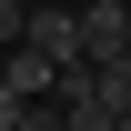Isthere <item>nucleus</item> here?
Segmentation results:
<instances>
[{
  "mask_svg": "<svg viewBox=\"0 0 131 131\" xmlns=\"http://www.w3.org/2000/svg\"><path fill=\"white\" fill-rule=\"evenodd\" d=\"M81 10V0H71ZM111 50H131V0H91L81 10V61H111Z\"/></svg>",
  "mask_w": 131,
  "mask_h": 131,
  "instance_id": "obj_1",
  "label": "nucleus"
},
{
  "mask_svg": "<svg viewBox=\"0 0 131 131\" xmlns=\"http://www.w3.org/2000/svg\"><path fill=\"white\" fill-rule=\"evenodd\" d=\"M0 81H10L20 101H50V81H61V61H50V50H30V40H10V50H0Z\"/></svg>",
  "mask_w": 131,
  "mask_h": 131,
  "instance_id": "obj_2",
  "label": "nucleus"
},
{
  "mask_svg": "<svg viewBox=\"0 0 131 131\" xmlns=\"http://www.w3.org/2000/svg\"><path fill=\"white\" fill-rule=\"evenodd\" d=\"M61 131H121V111L101 101V61H91V91H81V101H61Z\"/></svg>",
  "mask_w": 131,
  "mask_h": 131,
  "instance_id": "obj_3",
  "label": "nucleus"
},
{
  "mask_svg": "<svg viewBox=\"0 0 131 131\" xmlns=\"http://www.w3.org/2000/svg\"><path fill=\"white\" fill-rule=\"evenodd\" d=\"M101 101H111V111H131V50H111V61H101Z\"/></svg>",
  "mask_w": 131,
  "mask_h": 131,
  "instance_id": "obj_4",
  "label": "nucleus"
},
{
  "mask_svg": "<svg viewBox=\"0 0 131 131\" xmlns=\"http://www.w3.org/2000/svg\"><path fill=\"white\" fill-rule=\"evenodd\" d=\"M10 131H61V111H50V101H20V121Z\"/></svg>",
  "mask_w": 131,
  "mask_h": 131,
  "instance_id": "obj_5",
  "label": "nucleus"
},
{
  "mask_svg": "<svg viewBox=\"0 0 131 131\" xmlns=\"http://www.w3.org/2000/svg\"><path fill=\"white\" fill-rule=\"evenodd\" d=\"M20 20H30V10H20V0H0V50L20 40Z\"/></svg>",
  "mask_w": 131,
  "mask_h": 131,
  "instance_id": "obj_6",
  "label": "nucleus"
},
{
  "mask_svg": "<svg viewBox=\"0 0 131 131\" xmlns=\"http://www.w3.org/2000/svg\"><path fill=\"white\" fill-rule=\"evenodd\" d=\"M10 121H20V91H10V81H0V131H10Z\"/></svg>",
  "mask_w": 131,
  "mask_h": 131,
  "instance_id": "obj_7",
  "label": "nucleus"
},
{
  "mask_svg": "<svg viewBox=\"0 0 131 131\" xmlns=\"http://www.w3.org/2000/svg\"><path fill=\"white\" fill-rule=\"evenodd\" d=\"M121 131H131V111H121Z\"/></svg>",
  "mask_w": 131,
  "mask_h": 131,
  "instance_id": "obj_8",
  "label": "nucleus"
},
{
  "mask_svg": "<svg viewBox=\"0 0 131 131\" xmlns=\"http://www.w3.org/2000/svg\"><path fill=\"white\" fill-rule=\"evenodd\" d=\"M81 10H91V0H81Z\"/></svg>",
  "mask_w": 131,
  "mask_h": 131,
  "instance_id": "obj_9",
  "label": "nucleus"
}]
</instances>
